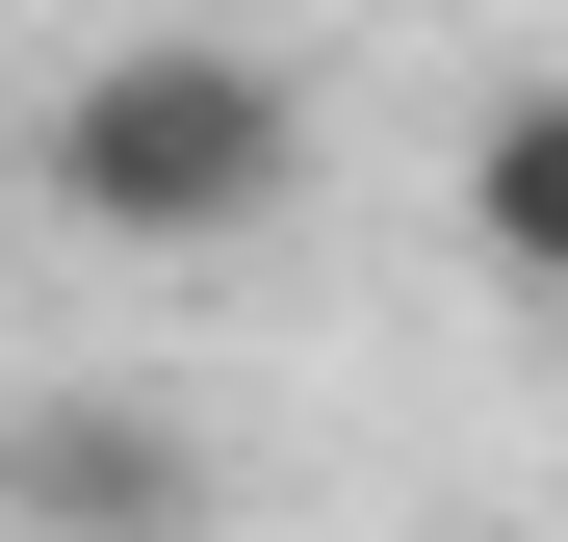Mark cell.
<instances>
[{"instance_id": "1", "label": "cell", "mask_w": 568, "mask_h": 542, "mask_svg": "<svg viewBox=\"0 0 568 542\" xmlns=\"http://www.w3.org/2000/svg\"><path fill=\"white\" fill-rule=\"evenodd\" d=\"M27 181H52V233H104V258H233V233L311 207V78L233 52V27H130V52H78L27 104Z\"/></svg>"}, {"instance_id": "2", "label": "cell", "mask_w": 568, "mask_h": 542, "mask_svg": "<svg viewBox=\"0 0 568 542\" xmlns=\"http://www.w3.org/2000/svg\"><path fill=\"white\" fill-rule=\"evenodd\" d=\"M207 517H233V466L155 388H27L0 413V542H207Z\"/></svg>"}, {"instance_id": "3", "label": "cell", "mask_w": 568, "mask_h": 542, "mask_svg": "<svg viewBox=\"0 0 568 542\" xmlns=\"http://www.w3.org/2000/svg\"><path fill=\"white\" fill-rule=\"evenodd\" d=\"M465 258H491V285H542V310H568V78H517V104L465 130Z\"/></svg>"}, {"instance_id": "4", "label": "cell", "mask_w": 568, "mask_h": 542, "mask_svg": "<svg viewBox=\"0 0 568 542\" xmlns=\"http://www.w3.org/2000/svg\"><path fill=\"white\" fill-rule=\"evenodd\" d=\"M439 542H491V517H439Z\"/></svg>"}]
</instances>
